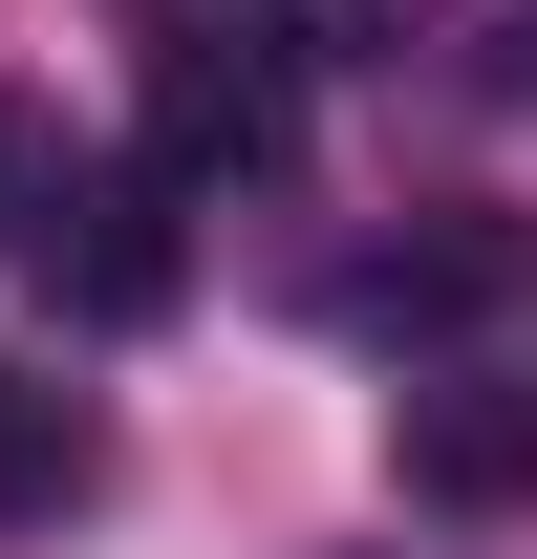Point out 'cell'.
I'll return each instance as SVG.
<instances>
[{"mask_svg":"<svg viewBox=\"0 0 537 559\" xmlns=\"http://www.w3.org/2000/svg\"><path fill=\"white\" fill-rule=\"evenodd\" d=\"M301 151V44H237V22H172L151 44V173L172 194H237Z\"/></svg>","mask_w":537,"mask_h":559,"instance_id":"6da1fadb","label":"cell"},{"mask_svg":"<svg viewBox=\"0 0 537 559\" xmlns=\"http://www.w3.org/2000/svg\"><path fill=\"white\" fill-rule=\"evenodd\" d=\"M494 280H516V237H494V215H452V237H408L366 301H387V323H452V301H494Z\"/></svg>","mask_w":537,"mask_h":559,"instance_id":"5b68a950","label":"cell"},{"mask_svg":"<svg viewBox=\"0 0 537 559\" xmlns=\"http://www.w3.org/2000/svg\"><path fill=\"white\" fill-rule=\"evenodd\" d=\"M22 259H44V301H65V323H151V301H172V173H86L65 151V194H44V237H22Z\"/></svg>","mask_w":537,"mask_h":559,"instance_id":"7a4b0ae2","label":"cell"},{"mask_svg":"<svg viewBox=\"0 0 537 559\" xmlns=\"http://www.w3.org/2000/svg\"><path fill=\"white\" fill-rule=\"evenodd\" d=\"M65 495H86V409L44 366H0V516H65Z\"/></svg>","mask_w":537,"mask_h":559,"instance_id":"277c9868","label":"cell"},{"mask_svg":"<svg viewBox=\"0 0 537 559\" xmlns=\"http://www.w3.org/2000/svg\"><path fill=\"white\" fill-rule=\"evenodd\" d=\"M387 452H408L430 516H516V495H537V388H473V366H452V388L387 409Z\"/></svg>","mask_w":537,"mask_h":559,"instance_id":"3957f363","label":"cell"},{"mask_svg":"<svg viewBox=\"0 0 537 559\" xmlns=\"http://www.w3.org/2000/svg\"><path fill=\"white\" fill-rule=\"evenodd\" d=\"M44 194H65V130H44V108H22V86H0V259H22V237H44Z\"/></svg>","mask_w":537,"mask_h":559,"instance_id":"52a82bcc","label":"cell"},{"mask_svg":"<svg viewBox=\"0 0 537 559\" xmlns=\"http://www.w3.org/2000/svg\"><path fill=\"white\" fill-rule=\"evenodd\" d=\"M452 0H279V44H323V66H408Z\"/></svg>","mask_w":537,"mask_h":559,"instance_id":"8992f818","label":"cell"}]
</instances>
